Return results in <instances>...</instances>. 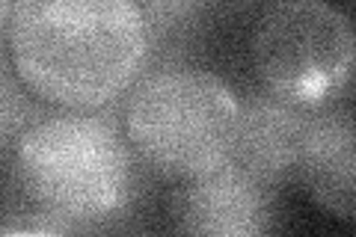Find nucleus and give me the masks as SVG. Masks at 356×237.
<instances>
[{
  "label": "nucleus",
  "instance_id": "nucleus-1",
  "mask_svg": "<svg viewBox=\"0 0 356 237\" xmlns=\"http://www.w3.org/2000/svg\"><path fill=\"white\" fill-rule=\"evenodd\" d=\"M3 36L27 92L60 110H104L140 81L154 33L134 0H21Z\"/></svg>",
  "mask_w": 356,
  "mask_h": 237
},
{
  "label": "nucleus",
  "instance_id": "nucleus-2",
  "mask_svg": "<svg viewBox=\"0 0 356 237\" xmlns=\"http://www.w3.org/2000/svg\"><path fill=\"white\" fill-rule=\"evenodd\" d=\"M18 211L57 225L60 234L116 222L137 196L128 137L98 110H48L9 145Z\"/></svg>",
  "mask_w": 356,
  "mask_h": 237
},
{
  "label": "nucleus",
  "instance_id": "nucleus-3",
  "mask_svg": "<svg viewBox=\"0 0 356 237\" xmlns=\"http://www.w3.org/2000/svg\"><path fill=\"white\" fill-rule=\"evenodd\" d=\"M241 98L199 69H163L134 86L125 137L140 163L170 181H193L235 152Z\"/></svg>",
  "mask_w": 356,
  "mask_h": 237
},
{
  "label": "nucleus",
  "instance_id": "nucleus-4",
  "mask_svg": "<svg viewBox=\"0 0 356 237\" xmlns=\"http://www.w3.org/2000/svg\"><path fill=\"white\" fill-rule=\"evenodd\" d=\"M252 63L267 92L327 107L356 83V27L327 0H282L261 18Z\"/></svg>",
  "mask_w": 356,
  "mask_h": 237
},
{
  "label": "nucleus",
  "instance_id": "nucleus-5",
  "mask_svg": "<svg viewBox=\"0 0 356 237\" xmlns=\"http://www.w3.org/2000/svg\"><path fill=\"white\" fill-rule=\"evenodd\" d=\"M175 231L205 237H255L276 225V190L235 163L184 181L172 199Z\"/></svg>",
  "mask_w": 356,
  "mask_h": 237
},
{
  "label": "nucleus",
  "instance_id": "nucleus-6",
  "mask_svg": "<svg viewBox=\"0 0 356 237\" xmlns=\"http://www.w3.org/2000/svg\"><path fill=\"white\" fill-rule=\"evenodd\" d=\"M315 110L318 107L291 104L267 89L247 92L241 98L238 140L229 163H235L273 190L294 181Z\"/></svg>",
  "mask_w": 356,
  "mask_h": 237
},
{
  "label": "nucleus",
  "instance_id": "nucleus-7",
  "mask_svg": "<svg viewBox=\"0 0 356 237\" xmlns=\"http://www.w3.org/2000/svg\"><path fill=\"white\" fill-rule=\"evenodd\" d=\"M297 181L332 217L356 220V110L327 104L312 113Z\"/></svg>",
  "mask_w": 356,
  "mask_h": 237
},
{
  "label": "nucleus",
  "instance_id": "nucleus-8",
  "mask_svg": "<svg viewBox=\"0 0 356 237\" xmlns=\"http://www.w3.org/2000/svg\"><path fill=\"white\" fill-rule=\"evenodd\" d=\"M24 83L21 77L15 74L13 63L6 60V69H3V113H0V128H3V149H9L21 133H24L27 125H33L42 113L36 110L27 101L24 95Z\"/></svg>",
  "mask_w": 356,
  "mask_h": 237
},
{
  "label": "nucleus",
  "instance_id": "nucleus-9",
  "mask_svg": "<svg viewBox=\"0 0 356 237\" xmlns=\"http://www.w3.org/2000/svg\"><path fill=\"white\" fill-rule=\"evenodd\" d=\"M146 15L152 33H172L187 27L205 6V0H134Z\"/></svg>",
  "mask_w": 356,
  "mask_h": 237
},
{
  "label": "nucleus",
  "instance_id": "nucleus-10",
  "mask_svg": "<svg viewBox=\"0 0 356 237\" xmlns=\"http://www.w3.org/2000/svg\"><path fill=\"white\" fill-rule=\"evenodd\" d=\"M21 3V0H0V6H3V24L9 18H13V13H15V6Z\"/></svg>",
  "mask_w": 356,
  "mask_h": 237
}]
</instances>
